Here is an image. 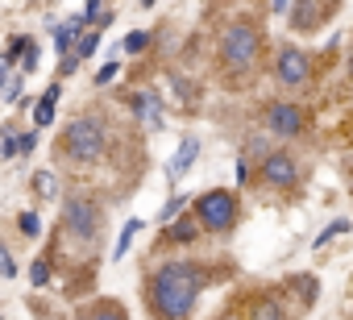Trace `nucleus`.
<instances>
[{
  "instance_id": "f257e3e1",
  "label": "nucleus",
  "mask_w": 353,
  "mask_h": 320,
  "mask_svg": "<svg viewBox=\"0 0 353 320\" xmlns=\"http://www.w3.org/2000/svg\"><path fill=\"white\" fill-rule=\"evenodd\" d=\"M204 274L192 262H166L150 274L145 283V303L154 312V320H188L196 312Z\"/></svg>"
},
{
  "instance_id": "f03ea898",
  "label": "nucleus",
  "mask_w": 353,
  "mask_h": 320,
  "mask_svg": "<svg viewBox=\"0 0 353 320\" xmlns=\"http://www.w3.org/2000/svg\"><path fill=\"white\" fill-rule=\"evenodd\" d=\"M71 163L88 167V163H100L104 150H108V129L100 117H75L67 129H63V146H59Z\"/></svg>"
},
{
  "instance_id": "7ed1b4c3",
  "label": "nucleus",
  "mask_w": 353,
  "mask_h": 320,
  "mask_svg": "<svg viewBox=\"0 0 353 320\" xmlns=\"http://www.w3.org/2000/svg\"><path fill=\"white\" fill-rule=\"evenodd\" d=\"M258 50H262V38L254 26H229L221 34V63L229 71H250L258 63Z\"/></svg>"
},
{
  "instance_id": "20e7f679",
  "label": "nucleus",
  "mask_w": 353,
  "mask_h": 320,
  "mask_svg": "<svg viewBox=\"0 0 353 320\" xmlns=\"http://www.w3.org/2000/svg\"><path fill=\"white\" fill-rule=\"evenodd\" d=\"M100 229H104L100 204H92V200H83V196H71V200L63 204V233H71L75 246H92V241L100 237Z\"/></svg>"
},
{
  "instance_id": "39448f33",
  "label": "nucleus",
  "mask_w": 353,
  "mask_h": 320,
  "mask_svg": "<svg viewBox=\"0 0 353 320\" xmlns=\"http://www.w3.org/2000/svg\"><path fill=\"white\" fill-rule=\"evenodd\" d=\"M196 221L208 229V233H229L237 225V196L225 192V188H212L196 200Z\"/></svg>"
},
{
  "instance_id": "423d86ee",
  "label": "nucleus",
  "mask_w": 353,
  "mask_h": 320,
  "mask_svg": "<svg viewBox=\"0 0 353 320\" xmlns=\"http://www.w3.org/2000/svg\"><path fill=\"white\" fill-rule=\"evenodd\" d=\"M258 175H262V183H266V188H274V192H291V188L299 183V167H295V158H291V154H283V150L262 158Z\"/></svg>"
},
{
  "instance_id": "0eeeda50",
  "label": "nucleus",
  "mask_w": 353,
  "mask_h": 320,
  "mask_svg": "<svg viewBox=\"0 0 353 320\" xmlns=\"http://www.w3.org/2000/svg\"><path fill=\"white\" fill-rule=\"evenodd\" d=\"M303 121H307V117H303L299 104H287V100H283V104H270V108H266V129L279 133V137H299Z\"/></svg>"
},
{
  "instance_id": "6e6552de",
  "label": "nucleus",
  "mask_w": 353,
  "mask_h": 320,
  "mask_svg": "<svg viewBox=\"0 0 353 320\" xmlns=\"http://www.w3.org/2000/svg\"><path fill=\"white\" fill-rule=\"evenodd\" d=\"M307 54L303 50H295V46H287L283 54H279V63H274V75H279V83L283 88H299L303 79H307Z\"/></svg>"
},
{
  "instance_id": "1a4fd4ad",
  "label": "nucleus",
  "mask_w": 353,
  "mask_h": 320,
  "mask_svg": "<svg viewBox=\"0 0 353 320\" xmlns=\"http://www.w3.org/2000/svg\"><path fill=\"white\" fill-rule=\"evenodd\" d=\"M133 112L141 117L145 129H162V96L158 92H137L133 96Z\"/></svg>"
},
{
  "instance_id": "9d476101",
  "label": "nucleus",
  "mask_w": 353,
  "mask_h": 320,
  "mask_svg": "<svg viewBox=\"0 0 353 320\" xmlns=\"http://www.w3.org/2000/svg\"><path fill=\"white\" fill-rule=\"evenodd\" d=\"M196 158H200V141H196V137H188V141L179 146V154H174L170 163H166V179H170V183H179V179L188 175V167L196 163Z\"/></svg>"
},
{
  "instance_id": "9b49d317",
  "label": "nucleus",
  "mask_w": 353,
  "mask_h": 320,
  "mask_svg": "<svg viewBox=\"0 0 353 320\" xmlns=\"http://www.w3.org/2000/svg\"><path fill=\"white\" fill-rule=\"evenodd\" d=\"M245 316L250 320H287V308L274 299V295H254L245 303Z\"/></svg>"
},
{
  "instance_id": "f8f14e48",
  "label": "nucleus",
  "mask_w": 353,
  "mask_h": 320,
  "mask_svg": "<svg viewBox=\"0 0 353 320\" xmlns=\"http://www.w3.org/2000/svg\"><path fill=\"white\" fill-rule=\"evenodd\" d=\"M75 320H129V316H125V308H121L117 299H96V303L79 308Z\"/></svg>"
},
{
  "instance_id": "ddd939ff",
  "label": "nucleus",
  "mask_w": 353,
  "mask_h": 320,
  "mask_svg": "<svg viewBox=\"0 0 353 320\" xmlns=\"http://www.w3.org/2000/svg\"><path fill=\"white\" fill-rule=\"evenodd\" d=\"M200 221H170V229H166V237L162 241H170V246H192L196 237H200Z\"/></svg>"
},
{
  "instance_id": "4468645a",
  "label": "nucleus",
  "mask_w": 353,
  "mask_h": 320,
  "mask_svg": "<svg viewBox=\"0 0 353 320\" xmlns=\"http://www.w3.org/2000/svg\"><path fill=\"white\" fill-rule=\"evenodd\" d=\"M59 96H63V83H50V88L42 92L38 112H34V125H38V129H46V125L54 121V104H59Z\"/></svg>"
},
{
  "instance_id": "2eb2a0df",
  "label": "nucleus",
  "mask_w": 353,
  "mask_h": 320,
  "mask_svg": "<svg viewBox=\"0 0 353 320\" xmlns=\"http://www.w3.org/2000/svg\"><path fill=\"white\" fill-rule=\"evenodd\" d=\"M83 21H88V17H71L67 26L54 30V46H59V54H67L71 46H79V30H83Z\"/></svg>"
},
{
  "instance_id": "dca6fc26",
  "label": "nucleus",
  "mask_w": 353,
  "mask_h": 320,
  "mask_svg": "<svg viewBox=\"0 0 353 320\" xmlns=\"http://www.w3.org/2000/svg\"><path fill=\"white\" fill-rule=\"evenodd\" d=\"M141 233V221L133 217V221H125V229H121V241H117V250H112V258H125L129 254V241Z\"/></svg>"
},
{
  "instance_id": "f3484780",
  "label": "nucleus",
  "mask_w": 353,
  "mask_h": 320,
  "mask_svg": "<svg viewBox=\"0 0 353 320\" xmlns=\"http://www.w3.org/2000/svg\"><path fill=\"white\" fill-rule=\"evenodd\" d=\"M183 208H188V196H170V200H166V208L158 212V221H162V225H166V221H179V212H183Z\"/></svg>"
},
{
  "instance_id": "a211bd4d",
  "label": "nucleus",
  "mask_w": 353,
  "mask_h": 320,
  "mask_svg": "<svg viewBox=\"0 0 353 320\" xmlns=\"http://www.w3.org/2000/svg\"><path fill=\"white\" fill-rule=\"evenodd\" d=\"M0 154H5V158L21 154V133H17L13 125H5V141H0Z\"/></svg>"
},
{
  "instance_id": "6ab92c4d",
  "label": "nucleus",
  "mask_w": 353,
  "mask_h": 320,
  "mask_svg": "<svg viewBox=\"0 0 353 320\" xmlns=\"http://www.w3.org/2000/svg\"><path fill=\"white\" fill-rule=\"evenodd\" d=\"M121 46H125L129 54H141V50L150 46V34H145V30H133V34H125V42H121Z\"/></svg>"
},
{
  "instance_id": "aec40b11",
  "label": "nucleus",
  "mask_w": 353,
  "mask_h": 320,
  "mask_svg": "<svg viewBox=\"0 0 353 320\" xmlns=\"http://www.w3.org/2000/svg\"><path fill=\"white\" fill-rule=\"evenodd\" d=\"M30 50V38H9V54H5V67H13L17 59H26Z\"/></svg>"
},
{
  "instance_id": "412c9836",
  "label": "nucleus",
  "mask_w": 353,
  "mask_h": 320,
  "mask_svg": "<svg viewBox=\"0 0 353 320\" xmlns=\"http://www.w3.org/2000/svg\"><path fill=\"white\" fill-rule=\"evenodd\" d=\"M34 183H38V196H42V200H50V196L59 192V183H54V171H38V179H34Z\"/></svg>"
},
{
  "instance_id": "4be33fe9",
  "label": "nucleus",
  "mask_w": 353,
  "mask_h": 320,
  "mask_svg": "<svg viewBox=\"0 0 353 320\" xmlns=\"http://www.w3.org/2000/svg\"><path fill=\"white\" fill-rule=\"evenodd\" d=\"M17 229H21L26 237H38V233H42V221H38V212H21V217H17Z\"/></svg>"
},
{
  "instance_id": "5701e85b",
  "label": "nucleus",
  "mask_w": 353,
  "mask_h": 320,
  "mask_svg": "<svg viewBox=\"0 0 353 320\" xmlns=\"http://www.w3.org/2000/svg\"><path fill=\"white\" fill-rule=\"evenodd\" d=\"M46 279H50V258H38V262L30 266V283H34V287H42Z\"/></svg>"
},
{
  "instance_id": "b1692460",
  "label": "nucleus",
  "mask_w": 353,
  "mask_h": 320,
  "mask_svg": "<svg viewBox=\"0 0 353 320\" xmlns=\"http://www.w3.org/2000/svg\"><path fill=\"white\" fill-rule=\"evenodd\" d=\"M96 46H100V30H92V34H83V38H79V46H75V54H79V59H88V54H92Z\"/></svg>"
},
{
  "instance_id": "393cba45",
  "label": "nucleus",
  "mask_w": 353,
  "mask_h": 320,
  "mask_svg": "<svg viewBox=\"0 0 353 320\" xmlns=\"http://www.w3.org/2000/svg\"><path fill=\"white\" fill-rule=\"evenodd\" d=\"M345 229H349V221H332V225H328V229H324V233H320V241H316V250H324V246H328V241H332V237H341V233H345Z\"/></svg>"
},
{
  "instance_id": "a878e982",
  "label": "nucleus",
  "mask_w": 353,
  "mask_h": 320,
  "mask_svg": "<svg viewBox=\"0 0 353 320\" xmlns=\"http://www.w3.org/2000/svg\"><path fill=\"white\" fill-rule=\"evenodd\" d=\"M117 75H121V67H117V63H104V67H100V75H96V83H112Z\"/></svg>"
},
{
  "instance_id": "bb28decb",
  "label": "nucleus",
  "mask_w": 353,
  "mask_h": 320,
  "mask_svg": "<svg viewBox=\"0 0 353 320\" xmlns=\"http://www.w3.org/2000/svg\"><path fill=\"white\" fill-rule=\"evenodd\" d=\"M0 266H5V279H13V274H17V258H13V250L0 254Z\"/></svg>"
},
{
  "instance_id": "cd10ccee",
  "label": "nucleus",
  "mask_w": 353,
  "mask_h": 320,
  "mask_svg": "<svg viewBox=\"0 0 353 320\" xmlns=\"http://www.w3.org/2000/svg\"><path fill=\"white\" fill-rule=\"evenodd\" d=\"M38 59H42V50H38V46H30V50H26V59H21V67H26V71H38Z\"/></svg>"
},
{
  "instance_id": "c85d7f7f",
  "label": "nucleus",
  "mask_w": 353,
  "mask_h": 320,
  "mask_svg": "<svg viewBox=\"0 0 353 320\" xmlns=\"http://www.w3.org/2000/svg\"><path fill=\"white\" fill-rule=\"evenodd\" d=\"M34 146H38V133H21V154H34Z\"/></svg>"
},
{
  "instance_id": "c756f323",
  "label": "nucleus",
  "mask_w": 353,
  "mask_h": 320,
  "mask_svg": "<svg viewBox=\"0 0 353 320\" xmlns=\"http://www.w3.org/2000/svg\"><path fill=\"white\" fill-rule=\"evenodd\" d=\"M17 92H21V79H9V92H5V100H17Z\"/></svg>"
},
{
  "instance_id": "7c9ffc66",
  "label": "nucleus",
  "mask_w": 353,
  "mask_h": 320,
  "mask_svg": "<svg viewBox=\"0 0 353 320\" xmlns=\"http://www.w3.org/2000/svg\"><path fill=\"white\" fill-rule=\"evenodd\" d=\"M216 320H250V316H245V312H233V308H229V312H221Z\"/></svg>"
},
{
  "instance_id": "2f4dec72",
  "label": "nucleus",
  "mask_w": 353,
  "mask_h": 320,
  "mask_svg": "<svg viewBox=\"0 0 353 320\" xmlns=\"http://www.w3.org/2000/svg\"><path fill=\"white\" fill-rule=\"evenodd\" d=\"M270 13H287V0H270Z\"/></svg>"
},
{
  "instance_id": "473e14b6",
  "label": "nucleus",
  "mask_w": 353,
  "mask_h": 320,
  "mask_svg": "<svg viewBox=\"0 0 353 320\" xmlns=\"http://www.w3.org/2000/svg\"><path fill=\"white\" fill-rule=\"evenodd\" d=\"M141 5H154V0H141Z\"/></svg>"
}]
</instances>
